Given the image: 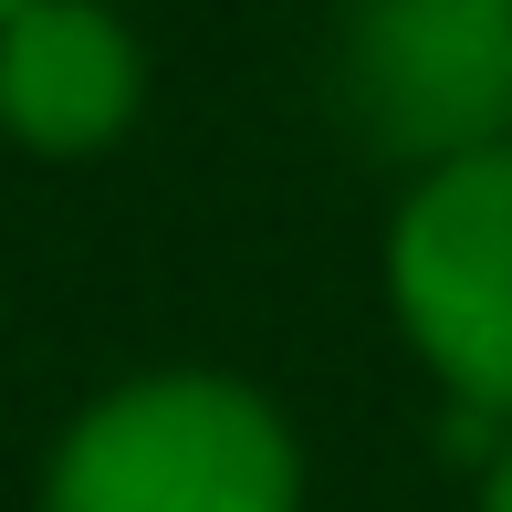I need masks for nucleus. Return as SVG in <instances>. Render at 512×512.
<instances>
[{"label":"nucleus","mask_w":512,"mask_h":512,"mask_svg":"<svg viewBox=\"0 0 512 512\" xmlns=\"http://www.w3.org/2000/svg\"><path fill=\"white\" fill-rule=\"evenodd\" d=\"M481 512H512V439L492 450V471H481Z\"/></svg>","instance_id":"nucleus-5"},{"label":"nucleus","mask_w":512,"mask_h":512,"mask_svg":"<svg viewBox=\"0 0 512 512\" xmlns=\"http://www.w3.org/2000/svg\"><path fill=\"white\" fill-rule=\"evenodd\" d=\"M387 283H398V324L460 387V408L512 418V147L418 178Z\"/></svg>","instance_id":"nucleus-3"},{"label":"nucleus","mask_w":512,"mask_h":512,"mask_svg":"<svg viewBox=\"0 0 512 512\" xmlns=\"http://www.w3.org/2000/svg\"><path fill=\"white\" fill-rule=\"evenodd\" d=\"M136 63L126 21L95 0H32V11L0 21V126L42 157H95L126 136L136 115Z\"/></svg>","instance_id":"nucleus-4"},{"label":"nucleus","mask_w":512,"mask_h":512,"mask_svg":"<svg viewBox=\"0 0 512 512\" xmlns=\"http://www.w3.org/2000/svg\"><path fill=\"white\" fill-rule=\"evenodd\" d=\"M293 439L230 377H147L63 439L42 512H293Z\"/></svg>","instance_id":"nucleus-1"},{"label":"nucleus","mask_w":512,"mask_h":512,"mask_svg":"<svg viewBox=\"0 0 512 512\" xmlns=\"http://www.w3.org/2000/svg\"><path fill=\"white\" fill-rule=\"evenodd\" d=\"M11 11H32V0H0V21H11Z\"/></svg>","instance_id":"nucleus-6"},{"label":"nucleus","mask_w":512,"mask_h":512,"mask_svg":"<svg viewBox=\"0 0 512 512\" xmlns=\"http://www.w3.org/2000/svg\"><path fill=\"white\" fill-rule=\"evenodd\" d=\"M335 95L377 157L460 168L512 126V0H356Z\"/></svg>","instance_id":"nucleus-2"}]
</instances>
